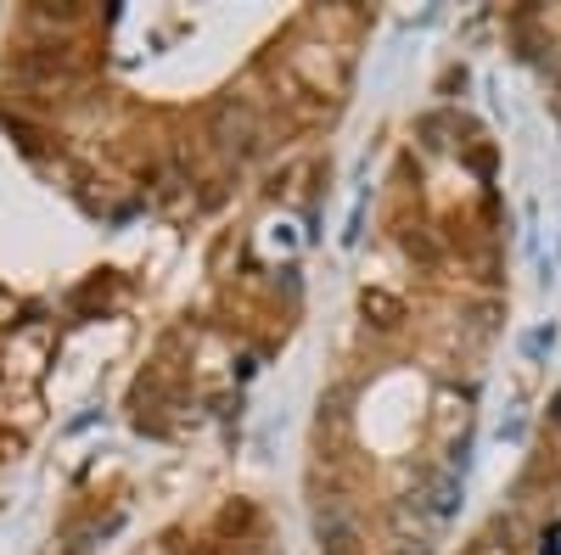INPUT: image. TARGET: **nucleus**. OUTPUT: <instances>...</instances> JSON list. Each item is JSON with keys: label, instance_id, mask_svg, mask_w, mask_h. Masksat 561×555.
Returning a JSON list of instances; mask_svg holds the SVG:
<instances>
[{"label": "nucleus", "instance_id": "obj_6", "mask_svg": "<svg viewBox=\"0 0 561 555\" xmlns=\"http://www.w3.org/2000/svg\"><path fill=\"white\" fill-rule=\"evenodd\" d=\"M388 555H427V539H399Z\"/></svg>", "mask_w": 561, "mask_h": 555}, {"label": "nucleus", "instance_id": "obj_1", "mask_svg": "<svg viewBox=\"0 0 561 555\" xmlns=\"http://www.w3.org/2000/svg\"><path fill=\"white\" fill-rule=\"evenodd\" d=\"M18 79L34 84V90H57L73 79V57L62 51V45H28V51L18 57Z\"/></svg>", "mask_w": 561, "mask_h": 555}, {"label": "nucleus", "instance_id": "obj_2", "mask_svg": "<svg viewBox=\"0 0 561 555\" xmlns=\"http://www.w3.org/2000/svg\"><path fill=\"white\" fill-rule=\"evenodd\" d=\"M314 533H320V555H365V544H359V528H354V522L337 511V505H325V511H320Z\"/></svg>", "mask_w": 561, "mask_h": 555}, {"label": "nucleus", "instance_id": "obj_3", "mask_svg": "<svg viewBox=\"0 0 561 555\" xmlns=\"http://www.w3.org/2000/svg\"><path fill=\"white\" fill-rule=\"evenodd\" d=\"M466 555H523V522L517 517H494L472 544H466Z\"/></svg>", "mask_w": 561, "mask_h": 555}, {"label": "nucleus", "instance_id": "obj_4", "mask_svg": "<svg viewBox=\"0 0 561 555\" xmlns=\"http://www.w3.org/2000/svg\"><path fill=\"white\" fill-rule=\"evenodd\" d=\"M359 314H365V326H377V332H399V320H404V303L393 292H365L359 298Z\"/></svg>", "mask_w": 561, "mask_h": 555}, {"label": "nucleus", "instance_id": "obj_5", "mask_svg": "<svg viewBox=\"0 0 561 555\" xmlns=\"http://www.w3.org/2000/svg\"><path fill=\"white\" fill-rule=\"evenodd\" d=\"M404 247H410V253H421V264H433V258H438V247H433L427 236H421V230H410V236H404Z\"/></svg>", "mask_w": 561, "mask_h": 555}]
</instances>
